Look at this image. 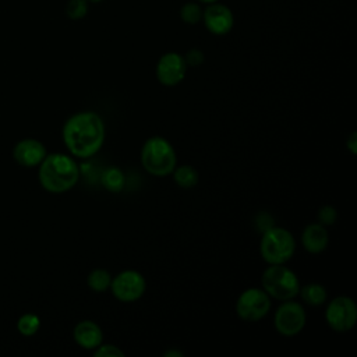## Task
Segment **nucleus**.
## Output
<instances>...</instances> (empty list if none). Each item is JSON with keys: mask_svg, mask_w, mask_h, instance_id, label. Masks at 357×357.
<instances>
[{"mask_svg": "<svg viewBox=\"0 0 357 357\" xmlns=\"http://www.w3.org/2000/svg\"><path fill=\"white\" fill-rule=\"evenodd\" d=\"M61 137L71 156L88 159L103 146L106 137L103 119L92 110L78 112L66 120Z\"/></svg>", "mask_w": 357, "mask_h": 357, "instance_id": "nucleus-1", "label": "nucleus"}, {"mask_svg": "<svg viewBox=\"0 0 357 357\" xmlns=\"http://www.w3.org/2000/svg\"><path fill=\"white\" fill-rule=\"evenodd\" d=\"M81 170L75 159L67 153H50L39 165L38 178L40 185L52 194L71 190L79 180Z\"/></svg>", "mask_w": 357, "mask_h": 357, "instance_id": "nucleus-2", "label": "nucleus"}, {"mask_svg": "<svg viewBox=\"0 0 357 357\" xmlns=\"http://www.w3.org/2000/svg\"><path fill=\"white\" fill-rule=\"evenodd\" d=\"M142 167L152 176L165 177L172 174L177 166V156L173 145L163 137L148 138L139 153Z\"/></svg>", "mask_w": 357, "mask_h": 357, "instance_id": "nucleus-3", "label": "nucleus"}, {"mask_svg": "<svg viewBox=\"0 0 357 357\" xmlns=\"http://www.w3.org/2000/svg\"><path fill=\"white\" fill-rule=\"evenodd\" d=\"M296 251V240L284 227L271 226L264 230L259 241V252L268 265L286 264Z\"/></svg>", "mask_w": 357, "mask_h": 357, "instance_id": "nucleus-4", "label": "nucleus"}, {"mask_svg": "<svg viewBox=\"0 0 357 357\" xmlns=\"http://www.w3.org/2000/svg\"><path fill=\"white\" fill-rule=\"evenodd\" d=\"M261 284L271 298L279 301L294 298L300 290L297 275L284 264L269 265L262 272Z\"/></svg>", "mask_w": 357, "mask_h": 357, "instance_id": "nucleus-5", "label": "nucleus"}, {"mask_svg": "<svg viewBox=\"0 0 357 357\" xmlns=\"http://www.w3.org/2000/svg\"><path fill=\"white\" fill-rule=\"evenodd\" d=\"M272 301L268 293L259 287H248L236 301V312L245 322H257L268 315Z\"/></svg>", "mask_w": 357, "mask_h": 357, "instance_id": "nucleus-6", "label": "nucleus"}, {"mask_svg": "<svg viewBox=\"0 0 357 357\" xmlns=\"http://www.w3.org/2000/svg\"><path fill=\"white\" fill-rule=\"evenodd\" d=\"M307 322V315L301 303L284 300L276 308L273 315V326L276 332L284 337H293L298 335Z\"/></svg>", "mask_w": 357, "mask_h": 357, "instance_id": "nucleus-7", "label": "nucleus"}, {"mask_svg": "<svg viewBox=\"0 0 357 357\" xmlns=\"http://www.w3.org/2000/svg\"><path fill=\"white\" fill-rule=\"evenodd\" d=\"M325 321L335 332H347L357 322V304L349 296L332 298L325 308Z\"/></svg>", "mask_w": 357, "mask_h": 357, "instance_id": "nucleus-8", "label": "nucleus"}, {"mask_svg": "<svg viewBox=\"0 0 357 357\" xmlns=\"http://www.w3.org/2000/svg\"><path fill=\"white\" fill-rule=\"evenodd\" d=\"M110 290L119 301L134 303L145 294L146 280L138 271L126 269L112 278Z\"/></svg>", "mask_w": 357, "mask_h": 357, "instance_id": "nucleus-9", "label": "nucleus"}, {"mask_svg": "<svg viewBox=\"0 0 357 357\" xmlns=\"http://www.w3.org/2000/svg\"><path fill=\"white\" fill-rule=\"evenodd\" d=\"M187 67L184 56L176 52H167L156 63V78L165 86H174L184 79Z\"/></svg>", "mask_w": 357, "mask_h": 357, "instance_id": "nucleus-10", "label": "nucleus"}, {"mask_svg": "<svg viewBox=\"0 0 357 357\" xmlns=\"http://www.w3.org/2000/svg\"><path fill=\"white\" fill-rule=\"evenodd\" d=\"M202 21L205 28L213 35H226L234 25V15L231 10L220 3H211L202 11Z\"/></svg>", "mask_w": 357, "mask_h": 357, "instance_id": "nucleus-11", "label": "nucleus"}, {"mask_svg": "<svg viewBox=\"0 0 357 357\" xmlns=\"http://www.w3.org/2000/svg\"><path fill=\"white\" fill-rule=\"evenodd\" d=\"M46 155L45 145L33 138L21 139L13 148L14 160L24 167L39 166Z\"/></svg>", "mask_w": 357, "mask_h": 357, "instance_id": "nucleus-12", "label": "nucleus"}, {"mask_svg": "<svg viewBox=\"0 0 357 357\" xmlns=\"http://www.w3.org/2000/svg\"><path fill=\"white\" fill-rule=\"evenodd\" d=\"M73 337L79 347L85 350H95L103 342V331L96 322L84 319L74 326Z\"/></svg>", "mask_w": 357, "mask_h": 357, "instance_id": "nucleus-13", "label": "nucleus"}, {"mask_svg": "<svg viewBox=\"0 0 357 357\" xmlns=\"http://www.w3.org/2000/svg\"><path fill=\"white\" fill-rule=\"evenodd\" d=\"M303 248L310 254H319L328 248L329 236L325 226L321 223H310L301 233Z\"/></svg>", "mask_w": 357, "mask_h": 357, "instance_id": "nucleus-14", "label": "nucleus"}, {"mask_svg": "<svg viewBox=\"0 0 357 357\" xmlns=\"http://www.w3.org/2000/svg\"><path fill=\"white\" fill-rule=\"evenodd\" d=\"M298 294L301 300L311 307H319L325 304L328 298L326 289L319 283H307L304 286H300Z\"/></svg>", "mask_w": 357, "mask_h": 357, "instance_id": "nucleus-15", "label": "nucleus"}, {"mask_svg": "<svg viewBox=\"0 0 357 357\" xmlns=\"http://www.w3.org/2000/svg\"><path fill=\"white\" fill-rule=\"evenodd\" d=\"M172 174H173L174 183L184 190H190V188L195 187L198 183V178H199L198 172L190 165L176 166L174 170L172 172Z\"/></svg>", "mask_w": 357, "mask_h": 357, "instance_id": "nucleus-16", "label": "nucleus"}, {"mask_svg": "<svg viewBox=\"0 0 357 357\" xmlns=\"http://www.w3.org/2000/svg\"><path fill=\"white\" fill-rule=\"evenodd\" d=\"M100 184L109 192H120L124 187V173L116 167H106L100 174Z\"/></svg>", "mask_w": 357, "mask_h": 357, "instance_id": "nucleus-17", "label": "nucleus"}, {"mask_svg": "<svg viewBox=\"0 0 357 357\" xmlns=\"http://www.w3.org/2000/svg\"><path fill=\"white\" fill-rule=\"evenodd\" d=\"M112 278L113 276L110 275L109 271H106L103 268H96L89 272V275L86 278V283H88L89 289L93 290L95 293H105L106 290L110 289Z\"/></svg>", "mask_w": 357, "mask_h": 357, "instance_id": "nucleus-18", "label": "nucleus"}, {"mask_svg": "<svg viewBox=\"0 0 357 357\" xmlns=\"http://www.w3.org/2000/svg\"><path fill=\"white\" fill-rule=\"evenodd\" d=\"M40 328V319L35 314H24L17 322V329L22 336H33Z\"/></svg>", "mask_w": 357, "mask_h": 357, "instance_id": "nucleus-19", "label": "nucleus"}, {"mask_svg": "<svg viewBox=\"0 0 357 357\" xmlns=\"http://www.w3.org/2000/svg\"><path fill=\"white\" fill-rule=\"evenodd\" d=\"M202 8L198 3L194 1H188L184 3L180 8V18L183 22L188 24V25H195L202 20Z\"/></svg>", "mask_w": 357, "mask_h": 357, "instance_id": "nucleus-20", "label": "nucleus"}, {"mask_svg": "<svg viewBox=\"0 0 357 357\" xmlns=\"http://www.w3.org/2000/svg\"><path fill=\"white\" fill-rule=\"evenodd\" d=\"M88 0H68L66 4V15L70 20H82L88 14Z\"/></svg>", "mask_w": 357, "mask_h": 357, "instance_id": "nucleus-21", "label": "nucleus"}, {"mask_svg": "<svg viewBox=\"0 0 357 357\" xmlns=\"http://www.w3.org/2000/svg\"><path fill=\"white\" fill-rule=\"evenodd\" d=\"M317 220H318V223H321L325 227L335 225L336 220H337V211H336V208H333L331 205L321 206L318 209V213H317Z\"/></svg>", "mask_w": 357, "mask_h": 357, "instance_id": "nucleus-22", "label": "nucleus"}, {"mask_svg": "<svg viewBox=\"0 0 357 357\" xmlns=\"http://www.w3.org/2000/svg\"><path fill=\"white\" fill-rule=\"evenodd\" d=\"M95 357H124V351L114 344H99L95 349Z\"/></svg>", "mask_w": 357, "mask_h": 357, "instance_id": "nucleus-23", "label": "nucleus"}, {"mask_svg": "<svg viewBox=\"0 0 357 357\" xmlns=\"http://www.w3.org/2000/svg\"><path fill=\"white\" fill-rule=\"evenodd\" d=\"M184 60L187 63V66H191V67H197V66H201L205 60V56L202 53V50L197 49V47H192L190 49L185 56H184Z\"/></svg>", "mask_w": 357, "mask_h": 357, "instance_id": "nucleus-24", "label": "nucleus"}, {"mask_svg": "<svg viewBox=\"0 0 357 357\" xmlns=\"http://www.w3.org/2000/svg\"><path fill=\"white\" fill-rule=\"evenodd\" d=\"M346 148L350 151L351 155L357 153V132L351 131L346 139Z\"/></svg>", "mask_w": 357, "mask_h": 357, "instance_id": "nucleus-25", "label": "nucleus"}, {"mask_svg": "<svg viewBox=\"0 0 357 357\" xmlns=\"http://www.w3.org/2000/svg\"><path fill=\"white\" fill-rule=\"evenodd\" d=\"M165 356H166V357H170V356L178 357V356H183V353H181V351H177V350H173V351H166Z\"/></svg>", "mask_w": 357, "mask_h": 357, "instance_id": "nucleus-26", "label": "nucleus"}, {"mask_svg": "<svg viewBox=\"0 0 357 357\" xmlns=\"http://www.w3.org/2000/svg\"><path fill=\"white\" fill-rule=\"evenodd\" d=\"M201 3H205V4H211V3H216L218 0H198Z\"/></svg>", "mask_w": 357, "mask_h": 357, "instance_id": "nucleus-27", "label": "nucleus"}, {"mask_svg": "<svg viewBox=\"0 0 357 357\" xmlns=\"http://www.w3.org/2000/svg\"><path fill=\"white\" fill-rule=\"evenodd\" d=\"M89 1H92V3H99V1H105V0H89Z\"/></svg>", "mask_w": 357, "mask_h": 357, "instance_id": "nucleus-28", "label": "nucleus"}]
</instances>
